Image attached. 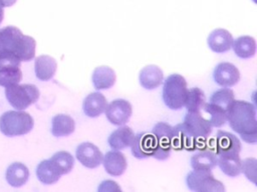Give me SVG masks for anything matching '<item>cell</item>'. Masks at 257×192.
<instances>
[{"label":"cell","instance_id":"d6986e66","mask_svg":"<svg viewBox=\"0 0 257 192\" xmlns=\"http://www.w3.org/2000/svg\"><path fill=\"white\" fill-rule=\"evenodd\" d=\"M115 79L116 76L113 69L106 65L96 67L91 75V80L96 90H104L112 87Z\"/></svg>","mask_w":257,"mask_h":192},{"label":"cell","instance_id":"9a60e30c","mask_svg":"<svg viewBox=\"0 0 257 192\" xmlns=\"http://www.w3.org/2000/svg\"><path fill=\"white\" fill-rule=\"evenodd\" d=\"M107 106V100L100 92L88 94L82 102V110L88 117H97L104 113Z\"/></svg>","mask_w":257,"mask_h":192},{"label":"cell","instance_id":"f546056e","mask_svg":"<svg viewBox=\"0 0 257 192\" xmlns=\"http://www.w3.org/2000/svg\"><path fill=\"white\" fill-rule=\"evenodd\" d=\"M22 79L20 66H11L0 69V86L8 87L18 84Z\"/></svg>","mask_w":257,"mask_h":192},{"label":"cell","instance_id":"d590c367","mask_svg":"<svg viewBox=\"0 0 257 192\" xmlns=\"http://www.w3.org/2000/svg\"><path fill=\"white\" fill-rule=\"evenodd\" d=\"M99 192L100 191H120V187L117 185V183L115 181H111V180H104L100 183L98 189Z\"/></svg>","mask_w":257,"mask_h":192},{"label":"cell","instance_id":"74e56055","mask_svg":"<svg viewBox=\"0 0 257 192\" xmlns=\"http://www.w3.org/2000/svg\"><path fill=\"white\" fill-rule=\"evenodd\" d=\"M3 18H4V10H3V5L0 2V23L3 21Z\"/></svg>","mask_w":257,"mask_h":192},{"label":"cell","instance_id":"7a4b0ae2","mask_svg":"<svg viewBox=\"0 0 257 192\" xmlns=\"http://www.w3.org/2000/svg\"><path fill=\"white\" fill-rule=\"evenodd\" d=\"M36 42L34 38L24 35L15 26L0 29V52L14 54L20 61H30L35 56Z\"/></svg>","mask_w":257,"mask_h":192},{"label":"cell","instance_id":"ffe728a7","mask_svg":"<svg viewBox=\"0 0 257 192\" xmlns=\"http://www.w3.org/2000/svg\"><path fill=\"white\" fill-rule=\"evenodd\" d=\"M57 68V63L54 58L49 55H40L35 58L34 71L36 77L41 81L50 80Z\"/></svg>","mask_w":257,"mask_h":192},{"label":"cell","instance_id":"d6a6232c","mask_svg":"<svg viewBox=\"0 0 257 192\" xmlns=\"http://www.w3.org/2000/svg\"><path fill=\"white\" fill-rule=\"evenodd\" d=\"M256 159L255 158H246L242 160V172L246 175V177L252 181L254 184L257 183V171H256Z\"/></svg>","mask_w":257,"mask_h":192},{"label":"cell","instance_id":"7402d4cb","mask_svg":"<svg viewBox=\"0 0 257 192\" xmlns=\"http://www.w3.org/2000/svg\"><path fill=\"white\" fill-rule=\"evenodd\" d=\"M5 177L8 184L12 187H21L29 178V170L23 163L14 162L8 166Z\"/></svg>","mask_w":257,"mask_h":192},{"label":"cell","instance_id":"30bf717a","mask_svg":"<svg viewBox=\"0 0 257 192\" xmlns=\"http://www.w3.org/2000/svg\"><path fill=\"white\" fill-rule=\"evenodd\" d=\"M75 157L84 167L92 169L101 164L103 155L96 145L90 142H83L76 147Z\"/></svg>","mask_w":257,"mask_h":192},{"label":"cell","instance_id":"5bb4252c","mask_svg":"<svg viewBox=\"0 0 257 192\" xmlns=\"http://www.w3.org/2000/svg\"><path fill=\"white\" fill-rule=\"evenodd\" d=\"M207 43L209 48L216 53L227 52L232 47L233 36L228 30L218 28L212 31L208 36Z\"/></svg>","mask_w":257,"mask_h":192},{"label":"cell","instance_id":"1f68e13d","mask_svg":"<svg viewBox=\"0 0 257 192\" xmlns=\"http://www.w3.org/2000/svg\"><path fill=\"white\" fill-rule=\"evenodd\" d=\"M173 126L167 122H159L153 128V134L159 141L170 142Z\"/></svg>","mask_w":257,"mask_h":192},{"label":"cell","instance_id":"8d00e7d4","mask_svg":"<svg viewBox=\"0 0 257 192\" xmlns=\"http://www.w3.org/2000/svg\"><path fill=\"white\" fill-rule=\"evenodd\" d=\"M0 2L2 3L3 7H10L13 4H15L16 0H0Z\"/></svg>","mask_w":257,"mask_h":192},{"label":"cell","instance_id":"603a6c76","mask_svg":"<svg viewBox=\"0 0 257 192\" xmlns=\"http://www.w3.org/2000/svg\"><path fill=\"white\" fill-rule=\"evenodd\" d=\"M75 129L74 120L67 114H56L52 118L51 133L55 137L70 135Z\"/></svg>","mask_w":257,"mask_h":192},{"label":"cell","instance_id":"5b68a950","mask_svg":"<svg viewBox=\"0 0 257 192\" xmlns=\"http://www.w3.org/2000/svg\"><path fill=\"white\" fill-rule=\"evenodd\" d=\"M5 95L12 107L24 110L39 98V90L33 84H14L5 87Z\"/></svg>","mask_w":257,"mask_h":192},{"label":"cell","instance_id":"484cf974","mask_svg":"<svg viewBox=\"0 0 257 192\" xmlns=\"http://www.w3.org/2000/svg\"><path fill=\"white\" fill-rule=\"evenodd\" d=\"M217 164L222 172L230 177H236L242 172V160L239 155L218 156Z\"/></svg>","mask_w":257,"mask_h":192},{"label":"cell","instance_id":"e0dca14e","mask_svg":"<svg viewBox=\"0 0 257 192\" xmlns=\"http://www.w3.org/2000/svg\"><path fill=\"white\" fill-rule=\"evenodd\" d=\"M139 80L145 89L152 90L159 87L164 80V74L162 69L157 65H147L145 66L139 75Z\"/></svg>","mask_w":257,"mask_h":192},{"label":"cell","instance_id":"4316f807","mask_svg":"<svg viewBox=\"0 0 257 192\" xmlns=\"http://www.w3.org/2000/svg\"><path fill=\"white\" fill-rule=\"evenodd\" d=\"M49 160L55 166L60 175L69 173L74 165V158L67 151H58L54 153Z\"/></svg>","mask_w":257,"mask_h":192},{"label":"cell","instance_id":"83f0119b","mask_svg":"<svg viewBox=\"0 0 257 192\" xmlns=\"http://www.w3.org/2000/svg\"><path fill=\"white\" fill-rule=\"evenodd\" d=\"M206 103V96L202 89L199 87H193L188 89L184 106L187 111H200Z\"/></svg>","mask_w":257,"mask_h":192},{"label":"cell","instance_id":"e575fe53","mask_svg":"<svg viewBox=\"0 0 257 192\" xmlns=\"http://www.w3.org/2000/svg\"><path fill=\"white\" fill-rule=\"evenodd\" d=\"M20 60L12 53L2 51L0 52V69L11 66H20Z\"/></svg>","mask_w":257,"mask_h":192},{"label":"cell","instance_id":"44dd1931","mask_svg":"<svg viewBox=\"0 0 257 192\" xmlns=\"http://www.w3.org/2000/svg\"><path fill=\"white\" fill-rule=\"evenodd\" d=\"M217 162L218 156L215 153L214 148L199 150L191 157V166L193 169L212 170L216 167Z\"/></svg>","mask_w":257,"mask_h":192},{"label":"cell","instance_id":"d4e9b609","mask_svg":"<svg viewBox=\"0 0 257 192\" xmlns=\"http://www.w3.org/2000/svg\"><path fill=\"white\" fill-rule=\"evenodd\" d=\"M36 176L41 183L50 185L57 182L61 175L59 174L55 166L52 164V162L49 159H47V160H42L37 165Z\"/></svg>","mask_w":257,"mask_h":192},{"label":"cell","instance_id":"4fadbf2b","mask_svg":"<svg viewBox=\"0 0 257 192\" xmlns=\"http://www.w3.org/2000/svg\"><path fill=\"white\" fill-rule=\"evenodd\" d=\"M104 170L111 176H120L126 169L127 163L125 156L119 150H109L107 151L102 162Z\"/></svg>","mask_w":257,"mask_h":192},{"label":"cell","instance_id":"cb8c5ba5","mask_svg":"<svg viewBox=\"0 0 257 192\" xmlns=\"http://www.w3.org/2000/svg\"><path fill=\"white\" fill-rule=\"evenodd\" d=\"M235 54L243 59L250 58L255 55L256 52V42L251 36L244 35L236 39H233L232 47Z\"/></svg>","mask_w":257,"mask_h":192},{"label":"cell","instance_id":"8992f818","mask_svg":"<svg viewBox=\"0 0 257 192\" xmlns=\"http://www.w3.org/2000/svg\"><path fill=\"white\" fill-rule=\"evenodd\" d=\"M187 186L190 190L196 192H223L225 187L223 183L214 178L211 170L193 169L186 178Z\"/></svg>","mask_w":257,"mask_h":192},{"label":"cell","instance_id":"6da1fadb","mask_svg":"<svg viewBox=\"0 0 257 192\" xmlns=\"http://www.w3.org/2000/svg\"><path fill=\"white\" fill-rule=\"evenodd\" d=\"M227 121L242 140L255 144L257 141L256 107L244 100H233L227 108Z\"/></svg>","mask_w":257,"mask_h":192},{"label":"cell","instance_id":"ac0fdd59","mask_svg":"<svg viewBox=\"0 0 257 192\" xmlns=\"http://www.w3.org/2000/svg\"><path fill=\"white\" fill-rule=\"evenodd\" d=\"M135 132L128 126H119L117 129L112 131L107 138L108 145L115 150H122L130 147L134 141Z\"/></svg>","mask_w":257,"mask_h":192},{"label":"cell","instance_id":"7c38bea8","mask_svg":"<svg viewBox=\"0 0 257 192\" xmlns=\"http://www.w3.org/2000/svg\"><path fill=\"white\" fill-rule=\"evenodd\" d=\"M215 82L222 87H232L240 80L238 68L230 62H221L217 64L213 72Z\"/></svg>","mask_w":257,"mask_h":192},{"label":"cell","instance_id":"4dcf8cb0","mask_svg":"<svg viewBox=\"0 0 257 192\" xmlns=\"http://www.w3.org/2000/svg\"><path fill=\"white\" fill-rule=\"evenodd\" d=\"M234 97H235L234 92L231 89H229L228 87H223V88L215 91L211 95L210 102L227 110L228 106L235 99Z\"/></svg>","mask_w":257,"mask_h":192},{"label":"cell","instance_id":"3957f363","mask_svg":"<svg viewBox=\"0 0 257 192\" xmlns=\"http://www.w3.org/2000/svg\"><path fill=\"white\" fill-rule=\"evenodd\" d=\"M34 126L32 116L23 110H10L0 116V131L8 137L29 133Z\"/></svg>","mask_w":257,"mask_h":192},{"label":"cell","instance_id":"277c9868","mask_svg":"<svg viewBox=\"0 0 257 192\" xmlns=\"http://www.w3.org/2000/svg\"><path fill=\"white\" fill-rule=\"evenodd\" d=\"M187 93V81L182 75L174 73L166 78L163 87V100L167 107L173 110L184 107Z\"/></svg>","mask_w":257,"mask_h":192},{"label":"cell","instance_id":"52a82bcc","mask_svg":"<svg viewBox=\"0 0 257 192\" xmlns=\"http://www.w3.org/2000/svg\"><path fill=\"white\" fill-rule=\"evenodd\" d=\"M189 134L195 138H209L212 133V125L210 121L203 116L200 111H188L183 122Z\"/></svg>","mask_w":257,"mask_h":192},{"label":"cell","instance_id":"9c48e42d","mask_svg":"<svg viewBox=\"0 0 257 192\" xmlns=\"http://www.w3.org/2000/svg\"><path fill=\"white\" fill-rule=\"evenodd\" d=\"M105 116L107 120L113 125L125 124L133 113L132 104L124 99H114L110 103H107L105 109Z\"/></svg>","mask_w":257,"mask_h":192},{"label":"cell","instance_id":"8fae6325","mask_svg":"<svg viewBox=\"0 0 257 192\" xmlns=\"http://www.w3.org/2000/svg\"><path fill=\"white\" fill-rule=\"evenodd\" d=\"M157 142L158 140L153 133L141 132L135 135L134 141L131 145L132 154L138 159L153 157Z\"/></svg>","mask_w":257,"mask_h":192},{"label":"cell","instance_id":"2e32d148","mask_svg":"<svg viewBox=\"0 0 257 192\" xmlns=\"http://www.w3.org/2000/svg\"><path fill=\"white\" fill-rule=\"evenodd\" d=\"M170 144L174 150H188L193 151L194 138L186 130L183 123L173 126Z\"/></svg>","mask_w":257,"mask_h":192},{"label":"cell","instance_id":"f1b7e54d","mask_svg":"<svg viewBox=\"0 0 257 192\" xmlns=\"http://www.w3.org/2000/svg\"><path fill=\"white\" fill-rule=\"evenodd\" d=\"M204 111L209 114V121L212 125V127H221L223 126L226 121H227V110L216 105L213 104L211 102L209 103H205L203 108Z\"/></svg>","mask_w":257,"mask_h":192},{"label":"cell","instance_id":"ba28073f","mask_svg":"<svg viewBox=\"0 0 257 192\" xmlns=\"http://www.w3.org/2000/svg\"><path fill=\"white\" fill-rule=\"evenodd\" d=\"M242 146L240 139L234 134L219 130L214 139V150L217 156L239 155Z\"/></svg>","mask_w":257,"mask_h":192},{"label":"cell","instance_id":"836d02e7","mask_svg":"<svg viewBox=\"0 0 257 192\" xmlns=\"http://www.w3.org/2000/svg\"><path fill=\"white\" fill-rule=\"evenodd\" d=\"M171 150H172V147H171L170 142L158 140L155 150H154L153 157L156 159H159V160H165L170 156Z\"/></svg>","mask_w":257,"mask_h":192}]
</instances>
